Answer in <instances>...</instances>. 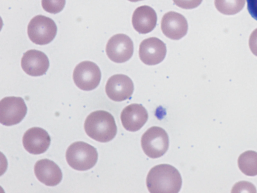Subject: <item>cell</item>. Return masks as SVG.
Wrapping results in <instances>:
<instances>
[{
    "instance_id": "obj_1",
    "label": "cell",
    "mask_w": 257,
    "mask_h": 193,
    "mask_svg": "<svg viewBox=\"0 0 257 193\" xmlns=\"http://www.w3.org/2000/svg\"><path fill=\"white\" fill-rule=\"evenodd\" d=\"M147 188L151 193H177L182 186V178L174 166L161 164L152 167L146 180Z\"/></svg>"
},
{
    "instance_id": "obj_2",
    "label": "cell",
    "mask_w": 257,
    "mask_h": 193,
    "mask_svg": "<svg viewBox=\"0 0 257 193\" xmlns=\"http://www.w3.org/2000/svg\"><path fill=\"white\" fill-rule=\"evenodd\" d=\"M84 130L91 138L102 143L112 140L117 133L113 116L107 111L98 110L91 113L86 118Z\"/></svg>"
},
{
    "instance_id": "obj_3",
    "label": "cell",
    "mask_w": 257,
    "mask_h": 193,
    "mask_svg": "<svg viewBox=\"0 0 257 193\" xmlns=\"http://www.w3.org/2000/svg\"><path fill=\"white\" fill-rule=\"evenodd\" d=\"M66 159L68 165L72 168L85 171L95 165L98 159V153L96 148L91 145L78 141L74 142L67 148Z\"/></svg>"
},
{
    "instance_id": "obj_4",
    "label": "cell",
    "mask_w": 257,
    "mask_h": 193,
    "mask_svg": "<svg viewBox=\"0 0 257 193\" xmlns=\"http://www.w3.org/2000/svg\"><path fill=\"white\" fill-rule=\"evenodd\" d=\"M169 145L168 134L159 127L150 128L141 138V146L144 153L152 158L163 156L168 150Z\"/></svg>"
},
{
    "instance_id": "obj_5",
    "label": "cell",
    "mask_w": 257,
    "mask_h": 193,
    "mask_svg": "<svg viewBox=\"0 0 257 193\" xmlns=\"http://www.w3.org/2000/svg\"><path fill=\"white\" fill-rule=\"evenodd\" d=\"M57 28L55 22L43 15L35 16L30 21L27 29L30 39L37 45H46L55 38Z\"/></svg>"
},
{
    "instance_id": "obj_6",
    "label": "cell",
    "mask_w": 257,
    "mask_h": 193,
    "mask_svg": "<svg viewBox=\"0 0 257 193\" xmlns=\"http://www.w3.org/2000/svg\"><path fill=\"white\" fill-rule=\"evenodd\" d=\"M101 71L94 62L84 61L75 67L73 79L76 85L80 89L89 91L95 88L101 79Z\"/></svg>"
},
{
    "instance_id": "obj_7",
    "label": "cell",
    "mask_w": 257,
    "mask_h": 193,
    "mask_svg": "<svg viewBox=\"0 0 257 193\" xmlns=\"http://www.w3.org/2000/svg\"><path fill=\"white\" fill-rule=\"evenodd\" d=\"M27 107L23 98L7 96L0 102V122L10 126L20 123L25 117Z\"/></svg>"
},
{
    "instance_id": "obj_8",
    "label": "cell",
    "mask_w": 257,
    "mask_h": 193,
    "mask_svg": "<svg viewBox=\"0 0 257 193\" xmlns=\"http://www.w3.org/2000/svg\"><path fill=\"white\" fill-rule=\"evenodd\" d=\"M134 44L132 39L124 34H117L112 36L106 46V53L108 58L116 63H123L133 56Z\"/></svg>"
},
{
    "instance_id": "obj_9",
    "label": "cell",
    "mask_w": 257,
    "mask_h": 193,
    "mask_svg": "<svg viewBox=\"0 0 257 193\" xmlns=\"http://www.w3.org/2000/svg\"><path fill=\"white\" fill-rule=\"evenodd\" d=\"M134 89L132 79L127 75L117 74L108 79L105 92L108 98L115 102H121L130 99Z\"/></svg>"
},
{
    "instance_id": "obj_10",
    "label": "cell",
    "mask_w": 257,
    "mask_h": 193,
    "mask_svg": "<svg viewBox=\"0 0 257 193\" xmlns=\"http://www.w3.org/2000/svg\"><path fill=\"white\" fill-rule=\"evenodd\" d=\"M139 52L140 58L144 63L154 65L164 59L167 52L166 46L159 38L150 37L141 43Z\"/></svg>"
},
{
    "instance_id": "obj_11",
    "label": "cell",
    "mask_w": 257,
    "mask_h": 193,
    "mask_svg": "<svg viewBox=\"0 0 257 193\" xmlns=\"http://www.w3.org/2000/svg\"><path fill=\"white\" fill-rule=\"evenodd\" d=\"M51 138L44 129L40 127H33L28 129L23 137V144L25 149L32 154H40L48 149Z\"/></svg>"
},
{
    "instance_id": "obj_12",
    "label": "cell",
    "mask_w": 257,
    "mask_h": 193,
    "mask_svg": "<svg viewBox=\"0 0 257 193\" xmlns=\"http://www.w3.org/2000/svg\"><path fill=\"white\" fill-rule=\"evenodd\" d=\"M161 29L167 37L172 40H179L187 34V21L181 14L173 11L169 12L162 18Z\"/></svg>"
},
{
    "instance_id": "obj_13",
    "label": "cell",
    "mask_w": 257,
    "mask_h": 193,
    "mask_svg": "<svg viewBox=\"0 0 257 193\" xmlns=\"http://www.w3.org/2000/svg\"><path fill=\"white\" fill-rule=\"evenodd\" d=\"M21 67L27 74L32 76L43 75L49 67V61L43 52L31 49L25 52L21 59Z\"/></svg>"
},
{
    "instance_id": "obj_14",
    "label": "cell",
    "mask_w": 257,
    "mask_h": 193,
    "mask_svg": "<svg viewBox=\"0 0 257 193\" xmlns=\"http://www.w3.org/2000/svg\"><path fill=\"white\" fill-rule=\"evenodd\" d=\"M148 119V112L141 104H131L125 107L120 114L122 126L126 130L131 132L140 130Z\"/></svg>"
},
{
    "instance_id": "obj_15",
    "label": "cell",
    "mask_w": 257,
    "mask_h": 193,
    "mask_svg": "<svg viewBox=\"0 0 257 193\" xmlns=\"http://www.w3.org/2000/svg\"><path fill=\"white\" fill-rule=\"evenodd\" d=\"M34 172L37 178L47 186H55L62 179V173L59 166L48 159L37 161L34 166Z\"/></svg>"
},
{
    "instance_id": "obj_16",
    "label": "cell",
    "mask_w": 257,
    "mask_h": 193,
    "mask_svg": "<svg viewBox=\"0 0 257 193\" xmlns=\"http://www.w3.org/2000/svg\"><path fill=\"white\" fill-rule=\"evenodd\" d=\"M157 21L155 10L150 6H142L137 8L132 16V24L136 31L145 34L153 31Z\"/></svg>"
},
{
    "instance_id": "obj_17",
    "label": "cell",
    "mask_w": 257,
    "mask_h": 193,
    "mask_svg": "<svg viewBox=\"0 0 257 193\" xmlns=\"http://www.w3.org/2000/svg\"><path fill=\"white\" fill-rule=\"evenodd\" d=\"M238 166L241 171L247 176L257 175V152L248 150L240 154L238 158Z\"/></svg>"
},
{
    "instance_id": "obj_18",
    "label": "cell",
    "mask_w": 257,
    "mask_h": 193,
    "mask_svg": "<svg viewBox=\"0 0 257 193\" xmlns=\"http://www.w3.org/2000/svg\"><path fill=\"white\" fill-rule=\"evenodd\" d=\"M214 4L219 12L231 15L239 12L243 8L245 0H215Z\"/></svg>"
},
{
    "instance_id": "obj_19",
    "label": "cell",
    "mask_w": 257,
    "mask_h": 193,
    "mask_svg": "<svg viewBox=\"0 0 257 193\" xmlns=\"http://www.w3.org/2000/svg\"><path fill=\"white\" fill-rule=\"evenodd\" d=\"M42 6L43 9L51 14H57L60 12L65 5L66 0H42Z\"/></svg>"
},
{
    "instance_id": "obj_20",
    "label": "cell",
    "mask_w": 257,
    "mask_h": 193,
    "mask_svg": "<svg viewBox=\"0 0 257 193\" xmlns=\"http://www.w3.org/2000/svg\"><path fill=\"white\" fill-rule=\"evenodd\" d=\"M178 7L184 9L195 8L201 4L202 0H173Z\"/></svg>"
},
{
    "instance_id": "obj_21",
    "label": "cell",
    "mask_w": 257,
    "mask_h": 193,
    "mask_svg": "<svg viewBox=\"0 0 257 193\" xmlns=\"http://www.w3.org/2000/svg\"><path fill=\"white\" fill-rule=\"evenodd\" d=\"M249 46L252 53L257 56V29H255L250 36Z\"/></svg>"
},
{
    "instance_id": "obj_22",
    "label": "cell",
    "mask_w": 257,
    "mask_h": 193,
    "mask_svg": "<svg viewBox=\"0 0 257 193\" xmlns=\"http://www.w3.org/2000/svg\"><path fill=\"white\" fill-rule=\"evenodd\" d=\"M247 8L250 16L257 20V0H246Z\"/></svg>"
},
{
    "instance_id": "obj_23",
    "label": "cell",
    "mask_w": 257,
    "mask_h": 193,
    "mask_svg": "<svg viewBox=\"0 0 257 193\" xmlns=\"http://www.w3.org/2000/svg\"><path fill=\"white\" fill-rule=\"evenodd\" d=\"M128 1L132 2H137L141 1L142 0H128Z\"/></svg>"
}]
</instances>
